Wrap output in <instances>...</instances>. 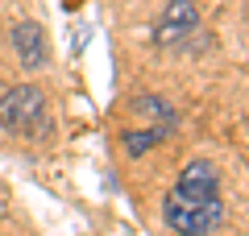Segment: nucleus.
Instances as JSON below:
<instances>
[{"label": "nucleus", "instance_id": "obj_1", "mask_svg": "<svg viewBox=\"0 0 249 236\" xmlns=\"http://www.w3.org/2000/svg\"><path fill=\"white\" fill-rule=\"evenodd\" d=\"M0 129L25 141H46L54 133V116L46 104V91L37 83H17L0 96Z\"/></svg>", "mask_w": 249, "mask_h": 236}, {"label": "nucleus", "instance_id": "obj_2", "mask_svg": "<svg viewBox=\"0 0 249 236\" xmlns=\"http://www.w3.org/2000/svg\"><path fill=\"white\" fill-rule=\"evenodd\" d=\"M224 219V199L216 203H187L178 195L162 199V224L175 236H212Z\"/></svg>", "mask_w": 249, "mask_h": 236}, {"label": "nucleus", "instance_id": "obj_3", "mask_svg": "<svg viewBox=\"0 0 249 236\" xmlns=\"http://www.w3.org/2000/svg\"><path fill=\"white\" fill-rule=\"evenodd\" d=\"M170 195H178V199H187V203H216L220 199V170H216V162L191 157V162L178 170Z\"/></svg>", "mask_w": 249, "mask_h": 236}, {"label": "nucleus", "instance_id": "obj_4", "mask_svg": "<svg viewBox=\"0 0 249 236\" xmlns=\"http://www.w3.org/2000/svg\"><path fill=\"white\" fill-rule=\"evenodd\" d=\"M191 34H199V9L191 0H166L158 25H154V46L170 50V46H183Z\"/></svg>", "mask_w": 249, "mask_h": 236}, {"label": "nucleus", "instance_id": "obj_5", "mask_svg": "<svg viewBox=\"0 0 249 236\" xmlns=\"http://www.w3.org/2000/svg\"><path fill=\"white\" fill-rule=\"evenodd\" d=\"M13 50H17V62L25 70H42L46 58H50V50H46V34L37 21H21L17 29H13Z\"/></svg>", "mask_w": 249, "mask_h": 236}, {"label": "nucleus", "instance_id": "obj_6", "mask_svg": "<svg viewBox=\"0 0 249 236\" xmlns=\"http://www.w3.org/2000/svg\"><path fill=\"white\" fill-rule=\"evenodd\" d=\"M137 108L154 120L150 129H158L162 137H170V133H175V120H178V116H175V108H170V104H162V96H137Z\"/></svg>", "mask_w": 249, "mask_h": 236}, {"label": "nucleus", "instance_id": "obj_7", "mask_svg": "<svg viewBox=\"0 0 249 236\" xmlns=\"http://www.w3.org/2000/svg\"><path fill=\"white\" fill-rule=\"evenodd\" d=\"M158 141H166L158 129H129V133H121V145H124V153L129 157H142V153H150Z\"/></svg>", "mask_w": 249, "mask_h": 236}]
</instances>
